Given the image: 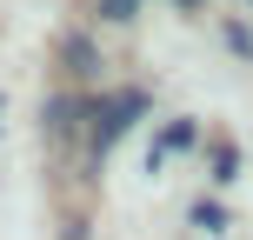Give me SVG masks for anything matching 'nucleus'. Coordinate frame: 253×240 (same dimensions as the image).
<instances>
[{
	"mask_svg": "<svg viewBox=\"0 0 253 240\" xmlns=\"http://www.w3.org/2000/svg\"><path fill=\"white\" fill-rule=\"evenodd\" d=\"M173 147H193V127H187V120H180V127H167V134H160V147H153V167H160V160H167Z\"/></svg>",
	"mask_w": 253,
	"mask_h": 240,
	"instance_id": "obj_1",
	"label": "nucleus"
},
{
	"mask_svg": "<svg viewBox=\"0 0 253 240\" xmlns=\"http://www.w3.org/2000/svg\"><path fill=\"white\" fill-rule=\"evenodd\" d=\"M133 7H140V0H107V20H126Z\"/></svg>",
	"mask_w": 253,
	"mask_h": 240,
	"instance_id": "obj_2",
	"label": "nucleus"
}]
</instances>
